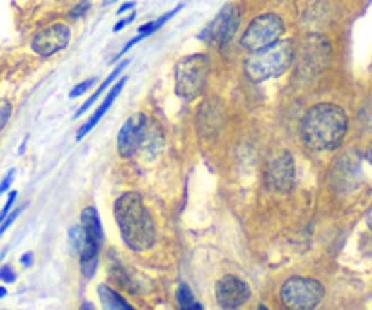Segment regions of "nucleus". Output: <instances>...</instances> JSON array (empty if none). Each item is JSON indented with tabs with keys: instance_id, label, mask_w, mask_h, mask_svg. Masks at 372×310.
Segmentation results:
<instances>
[{
	"instance_id": "nucleus-1",
	"label": "nucleus",
	"mask_w": 372,
	"mask_h": 310,
	"mask_svg": "<svg viewBox=\"0 0 372 310\" xmlns=\"http://www.w3.org/2000/svg\"><path fill=\"white\" fill-rule=\"evenodd\" d=\"M349 129L347 113L336 104H316L300 120V138L313 151H330L343 142Z\"/></svg>"
},
{
	"instance_id": "nucleus-21",
	"label": "nucleus",
	"mask_w": 372,
	"mask_h": 310,
	"mask_svg": "<svg viewBox=\"0 0 372 310\" xmlns=\"http://www.w3.org/2000/svg\"><path fill=\"white\" fill-rule=\"evenodd\" d=\"M13 113V105L8 100H0V131L4 129L8 120L11 118Z\"/></svg>"
},
{
	"instance_id": "nucleus-14",
	"label": "nucleus",
	"mask_w": 372,
	"mask_h": 310,
	"mask_svg": "<svg viewBox=\"0 0 372 310\" xmlns=\"http://www.w3.org/2000/svg\"><path fill=\"white\" fill-rule=\"evenodd\" d=\"M129 62H131V60H129V59H126V60H122V62L118 64V66H115L113 73H109V75H107V78H105L104 82H102V84L98 85V89H96V91L93 93L91 97H89L88 100L84 102V104L80 105L79 109H76L75 118H80V117H82V114H84L86 111H88L89 107H91V105H95L96 102H98V98H100L102 95H104V91H105V89H107L109 85H113L115 82H117V78H118V76L122 75V71H124V69H126V67L129 66Z\"/></svg>"
},
{
	"instance_id": "nucleus-18",
	"label": "nucleus",
	"mask_w": 372,
	"mask_h": 310,
	"mask_svg": "<svg viewBox=\"0 0 372 310\" xmlns=\"http://www.w3.org/2000/svg\"><path fill=\"white\" fill-rule=\"evenodd\" d=\"M176 302H178V305H180L182 309H185V306H189L191 303H194V296H192L189 285L182 283V285L178 287V290H176Z\"/></svg>"
},
{
	"instance_id": "nucleus-2",
	"label": "nucleus",
	"mask_w": 372,
	"mask_h": 310,
	"mask_svg": "<svg viewBox=\"0 0 372 310\" xmlns=\"http://www.w3.org/2000/svg\"><path fill=\"white\" fill-rule=\"evenodd\" d=\"M115 218H117L122 239L131 251L144 252L155 245V222L136 191L124 193L115 201Z\"/></svg>"
},
{
	"instance_id": "nucleus-26",
	"label": "nucleus",
	"mask_w": 372,
	"mask_h": 310,
	"mask_svg": "<svg viewBox=\"0 0 372 310\" xmlns=\"http://www.w3.org/2000/svg\"><path fill=\"white\" fill-rule=\"evenodd\" d=\"M15 169H11V171L8 172V174H6L4 177V180H2V184H0V194H4L6 191H8L9 187H11V184H13V180H15Z\"/></svg>"
},
{
	"instance_id": "nucleus-24",
	"label": "nucleus",
	"mask_w": 372,
	"mask_h": 310,
	"mask_svg": "<svg viewBox=\"0 0 372 310\" xmlns=\"http://www.w3.org/2000/svg\"><path fill=\"white\" fill-rule=\"evenodd\" d=\"M0 280L6 281V283H13L15 281V273H13V268L9 265H4V267L0 268Z\"/></svg>"
},
{
	"instance_id": "nucleus-32",
	"label": "nucleus",
	"mask_w": 372,
	"mask_h": 310,
	"mask_svg": "<svg viewBox=\"0 0 372 310\" xmlns=\"http://www.w3.org/2000/svg\"><path fill=\"white\" fill-rule=\"evenodd\" d=\"M367 160H368V164L372 165V140H371V143H368V147H367Z\"/></svg>"
},
{
	"instance_id": "nucleus-27",
	"label": "nucleus",
	"mask_w": 372,
	"mask_h": 310,
	"mask_svg": "<svg viewBox=\"0 0 372 310\" xmlns=\"http://www.w3.org/2000/svg\"><path fill=\"white\" fill-rule=\"evenodd\" d=\"M134 6H136V2H126V4H122L120 9H118V15H122V13L129 11V9H133Z\"/></svg>"
},
{
	"instance_id": "nucleus-28",
	"label": "nucleus",
	"mask_w": 372,
	"mask_h": 310,
	"mask_svg": "<svg viewBox=\"0 0 372 310\" xmlns=\"http://www.w3.org/2000/svg\"><path fill=\"white\" fill-rule=\"evenodd\" d=\"M21 261L24 265H31V261H33V254H31V252H28V254H24L21 258Z\"/></svg>"
},
{
	"instance_id": "nucleus-17",
	"label": "nucleus",
	"mask_w": 372,
	"mask_h": 310,
	"mask_svg": "<svg viewBox=\"0 0 372 310\" xmlns=\"http://www.w3.org/2000/svg\"><path fill=\"white\" fill-rule=\"evenodd\" d=\"M182 8H184V4H178L175 9H171V11L163 13L162 17H158V18H156V20H151V22H147V24L140 25V28H139V37L144 40V38H147V37H151V35H153V33H156V31H158L160 28H162V25L165 24V22L171 20V18L175 17L176 13L180 11Z\"/></svg>"
},
{
	"instance_id": "nucleus-16",
	"label": "nucleus",
	"mask_w": 372,
	"mask_h": 310,
	"mask_svg": "<svg viewBox=\"0 0 372 310\" xmlns=\"http://www.w3.org/2000/svg\"><path fill=\"white\" fill-rule=\"evenodd\" d=\"M96 292H98V299H100L102 309L104 310H136L133 309L126 299L122 298L117 290L111 289V287L98 285Z\"/></svg>"
},
{
	"instance_id": "nucleus-10",
	"label": "nucleus",
	"mask_w": 372,
	"mask_h": 310,
	"mask_svg": "<svg viewBox=\"0 0 372 310\" xmlns=\"http://www.w3.org/2000/svg\"><path fill=\"white\" fill-rule=\"evenodd\" d=\"M69 244H71L73 251L79 254L80 270H82L84 278L91 280L95 276L96 268H98V251H100V245L93 242L88 236V232L80 225H75L69 229Z\"/></svg>"
},
{
	"instance_id": "nucleus-35",
	"label": "nucleus",
	"mask_w": 372,
	"mask_h": 310,
	"mask_svg": "<svg viewBox=\"0 0 372 310\" xmlns=\"http://www.w3.org/2000/svg\"><path fill=\"white\" fill-rule=\"evenodd\" d=\"M260 310H269V309H267V306H264V305H262V306H260Z\"/></svg>"
},
{
	"instance_id": "nucleus-12",
	"label": "nucleus",
	"mask_w": 372,
	"mask_h": 310,
	"mask_svg": "<svg viewBox=\"0 0 372 310\" xmlns=\"http://www.w3.org/2000/svg\"><path fill=\"white\" fill-rule=\"evenodd\" d=\"M216 302L218 305L226 310H234L242 306L243 303L249 302L251 298V289L245 281L238 276H223L222 280L216 283Z\"/></svg>"
},
{
	"instance_id": "nucleus-30",
	"label": "nucleus",
	"mask_w": 372,
	"mask_h": 310,
	"mask_svg": "<svg viewBox=\"0 0 372 310\" xmlns=\"http://www.w3.org/2000/svg\"><path fill=\"white\" fill-rule=\"evenodd\" d=\"M182 310H204V306H202L200 303H191V305L185 306V309H182Z\"/></svg>"
},
{
	"instance_id": "nucleus-29",
	"label": "nucleus",
	"mask_w": 372,
	"mask_h": 310,
	"mask_svg": "<svg viewBox=\"0 0 372 310\" xmlns=\"http://www.w3.org/2000/svg\"><path fill=\"white\" fill-rule=\"evenodd\" d=\"M365 222H367L368 229H371V231H372V205H371V209H368L367 216H365Z\"/></svg>"
},
{
	"instance_id": "nucleus-4",
	"label": "nucleus",
	"mask_w": 372,
	"mask_h": 310,
	"mask_svg": "<svg viewBox=\"0 0 372 310\" xmlns=\"http://www.w3.org/2000/svg\"><path fill=\"white\" fill-rule=\"evenodd\" d=\"M211 59L205 53L184 56L175 66V91L184 100H194L209 82Z\"/></svg>"
},
{
	"instance_id": "nucleus-34",
	"label": "nucleus",
	"mask_w": 372,
	"mask_h": 310,
	"mask_svg": "<svg viewBox=\"0 0 372 310\" xmlns=\"http://www.w3.org/2000/svg\"><path fill=\"white\" fill-rule=\"evenodd\" d=\"M113 2H117V0H102V4H104V6H109V4H113Z\"/></svg>"
},
{
	"instance_id": "nucleus-5",
	"label": "nucleus",
	"mask_w": 372,
	"mask_h": 310,
	"mask_svg": "<svg viewBox=\"0 0 372 310\" xmlns=\"http://www.w3.org/2000/svg\"><path fill=\"white\" fill-rule=\"evenodd\" d=\"M284 33L285 22L278 13H262L249 22L242 38H240V44L245 51L255 53V51L264 49V47L272 46L274 42L281 40Z\"/></svg>"
},
{
	"instance_id": "nucleus-33",
	"label": "nucleus",
	"mask_w": 372,
	"mask_h": 310,
	"mask_svg": "<svg viewBox=\"0 0 372 310\" xmlns=\"http://www.w3.org/2000/svg\"><path fill=\"white\" fill-rule=\"evenodd\" d=\"M6 294H8V290H6V287H0V298H4Z\"/></svg>"
},
{
	"instance_id": "nucleus-6",
	"label": "nucleus",
	"mask_w": 372,
	"mask_h": 310,
	"mask_svg": "<svg viewBox=\"0 0 372 310\" xmlns=\"http://www.w3.org/2000/svg\"><path fill=\"white\" fill-rule=\"evenodd\" d=\"M325 289L318 280L293 276L280 289V299L287 310H314L322 303Z\"/></svg>"
},
{
	"instance_id": "nucleus-20",
	"label": "nucleus",
	"mask_w": 372,
	"mask_h": 310,
	"mask_svg": "<svg viewBox=\"0 0 372 310\" xmlns=\"http://www.w3.org/2000/svg\"><path fill=\"white\" fill-rule=\"evenodd\" d=\"M95 84H96V78H88V80H84V82H80V84H76L75 88L69 91V98L82 97V95H86V93H88Z\"/></svg>"
},
{
	"instance_id": "nucleus-15",
	"label": "nucleus",
	"mask_w": 372,
	"mask_h": 310,
	"mask_svg": "<svg viewBox=\"0 0 372 310\" xmlns=\"http://www.w3.org/2000/svg\"><path fill=\"white\" fill-rule=\"evenodd\" d=\"M80 227L88 232L89 238L93 242H96L98 245H102V239H104V231H102V223H100V214L95 207H86L80 214Z\"/></svg>"
},
{
	"instance_id": "nucleus-31",
	"label": "nucleus",
	"mask_w": 372,
	"mask_h": 310,
	"mask_svg": "<svg viewBox=\"0 0 372 310\" xmlns=\"http://www.w3.org/2000/svg\"><path fill=\"white\" fill-rule=\"evenodd\" d=\"M79 310H96V309H95V305H93V303L84 302V303H82V305H80Z\"/></svg>"
},
{
	"instance_id": "nucleus-8",
	"label": "nucleus",
	"mask_w": 372,
	"mask_h": 310,
	"mask_svg": "<svg viewBox=\"0 0 372 310\" xmlns=\"http://www.w3.org/2000/svg\"><path fill=\"white\" fill-rule=\"evenodd\" d=\"M69 42H71V28L64 22H54V24H50L33 35L31 49L38 56L50 59V56L66 49Z\"/></svg>"
},
{
	"instance_id": "nucleus-9",
	"label": "nucleus",
	"mask_w": 372,
	"mask_h": 310,
	"mask_svg": "<svg viewBox=\"0 0 372 310\" xmlns=\"http://www.w3.org/2000/svg\"><path fill=\"white\" fill-rule=\"evenodd\" d=\"M147 126H149L147 117L144 113H139L134 114V117H131L129 120L120 127L117 138V149L120 158H133V156L142 149L144 142H146L147 138V133H149Z\"/></svg>"
},
{
	"instance_id": "nucleus-13",
	"label": "nucleus",
	"mask_w": 372,
	"mask_h": 310,
	"mask_svg": "<svg viewBox=\"0 0 372 310\" xmlns=\"http://www.w3.org/2000/svg\"><path fill=\"white\" fill-rule=\"evenodd\" d=\"M126 82H127V76H122L120 80H117V82H115L113 88L109 89V93H107V95H105V98L100 102V105H98V109H96L95 113H93L91 117H89L88 120H86L84 126H82V127H80V129H79V133H76V140H82V138H84L86 134H88L89 131H91L93 127L96 126V124L100 122L102 117H104V114L107 113L109 107H111V105H113V102L117 100V97H118V95H120L122 89H124V85H126Z\"/></svg>"
},
{
	"instance_id": "nucleus-22",
	"label": "nucleus",
	"mask_w": 372,
	"mask_h": 310,
	"mask_svg": "<svg viewBox=\"0 0 372 310\" xmlns=\"http://www.w3.org/2000/svg\"><path fill=\"white\" fill-rule=\"evenodd\" d=\"M21 210H22V209H21V207H18V209H15V210H13V213H9L8 216H6L4 222L0 223V236L4 234V232L8 231L9 227H11V223L15 222V220H17V216H18V214H21Z\"/></svg>"
},
{
	"instance_id": "nucleus-25",
	"label": "nucleus",
	"mask_w": 372,
	"mask_h": 310,
	"mask_svg": "<svg viewBox=\"0 0 372 310\" xmlns=\"http://www.w3.org/2000/svg\"><path fill=\"white\" fill-rule=\"evenodd\" d=\"M134 18H136V13H131L129 17H126V18H122V20H118L117 24H115V28H113V33H118V31H122L124 30V28H127V25L131 24V22L134 20Z\"/></svg>"
},
{
	"instance_id": "nucleus-11",
	"label": "nucleus",
	"mask_w": 372,
	"mask_h": 310,
	"mask_svg": "<svg viewBox=\"0 0 372 310\" xmlns=\"http://www.w3.org/2000/svg\"><path fill=\"white\" fill-rule=\"evenodd\" d=\"M294 177H296V167H294V158L289 151L278 153L272 156L267 164L265 171V180L269 187L274 189L277 193H289L294 185Z\"/></svg>"
},
{
	"instance_id": "nucleus-3",
	"label": "nucleus",
	"mask_w": 372,
	"mask_h": 310,
	"mask_svg": "<svg viewBox=\"0 0 372 310\" xmlns=\"http://www.w3.org/2000/svg\"><path fill=\"white\" fill-rule=\"evenodd\" d=\"M294 42L291 38H281L272 46L249 53L243 60V73L252 82H267L278 78L291 69L294 64Z\"/></svg>"
},
{
	"instance_id": "nucleus-19",
	"label": "nucleus",
	"mask_w": 372,
	"mask_h": 310,
	"mask_svg": "<svg viewBox=\"0 0 372 310\" xmlns=\"http://www.w3.org/2000/svg\"><path fill=\"white\" fill-rule=\"evenodd\" d=\"M89 8H91V2H89V0H80L79 4H75L69 9L67 17L71 18V20H79V18H82L86 13L89 11Z\"/></svg>"
},
{
	"instance_id": "nucleus-23",
	"label": "nucleus",
	"mask_w": 372,
	"mask_h": 310,
	"mask_svg": "<svg viewBox=\"0 0 372 310\" xmlns=\"http://www.w3.org/2000/svg\"><path fill=\"white\" fill-rule=\"evenodd\" d=\"M17 196L18 194L15 193V191H11V194L8 196V201H6V205L2 207V210H0V223L6 220V216H8L9 210H11V207H13V203H15V200H17Z\"/></svg>"
},
{
	"instance_id": "nucleus-7",
	"label": "nucleus",
	"mask_w": 372,
	"mask_h": 310,
	"mask_svg": "<svg viewBox=\"0 0 372 310\" xmlns=\"http://www.w3.org/2000/svg\"><path fill=\"white\" fill-rule=\"evenodd\" d=\"M242 24V11L236 4H226L216 17L205 25L202 33L198 35L202 42L209 44V46L223 47L233 42Z\"/></svg>"
}]
</instances>
